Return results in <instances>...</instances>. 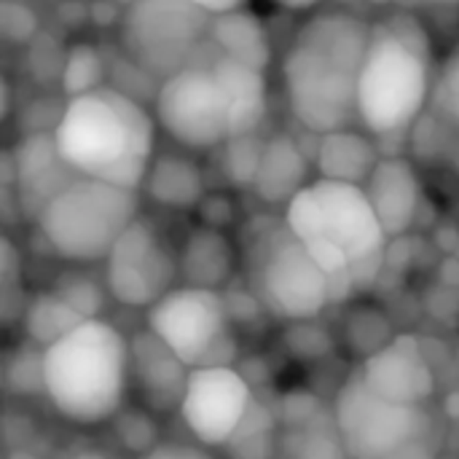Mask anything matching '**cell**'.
Here are the masks:
<instances>
[{
  "label": "cell",
  "instance_id": "obj_2",
  "mask_svg": "<svg viewBox=\"0 0 459 459\" xmlns=\"http://www.w3.org/2000/svg\"><path fill=\"white\" fill-rule=\"evenodd\" d=\"M285 221L328 274L333 304L377 280L390 237L363 186L315 178L285 207Z\"/></svg>",
  "mask_w": 459,
  "mask_h": 459
},
{
  "label": "cell",
  "instance_id": "obj_12",
  "mask_svg": "<svg viewBox=\"0 0 459 459\" xmlns=\"http://www.w3.org/2000/svg\"><path fill=\"white\" fill-rule=\"evenodd\" d=\"M180 277L178 255L161 234L137 218L105 258V288L113 301L132 309H148L175 288Z\"/></svg>",
  "mask_w": 459,
  "mask_h": 459
},
{
  "label": "cell",
  "instance_id": "obj_29",
  "mask_svg": "<svg viewBox=\"0 0 459 459\" xmlns=\"http://www.w3.org/2000/svg\"><path fill=\"white\" fill-rule=\"evenodd\" d=\"M264 143H266V140H258V132H253V134L231 137V140L223 145V148H226L223 172H226V178H229L234 186L253 188V180H255V172H258V161H261Z\"/></svg>",
  "mask_w": 459,
  "mask_h": 459
},
{
  "label": "cell",
  "instance_id": "obj_6",
  "mask_svg": "<svg viewBox=\"0 0 459 459\" xmlns=\"http://www.w3.org/2000/svg\"><path fill=\"white\" fill-rule=\"evenodd\" d=\"M242 272L264 312L285 320H317L333 304L331 280L282 218H253L242 229Z\"/></svg>",
  "mask_w": 459,
  "mask_h": 459
},
{
  "label": "cell",
  "instance_id": "obj_24",
  "mask_svg": "<svg viewBox=\"0 0 459 459\" xmlns=\"http://www.w3.org/2000/svg\"><path fill=\"white\" fill-rule=\"evenodd\" d=\"M274 459H350L336 430L333 411H323L301 425H282Z\"/></svg>",
  "mask_w": 459,
  "mask_h": 459
},
{
  "label": "cell",
  "instance_id": "obj_18",
  "mask_svg": "<svg viewBox=\"0 0 459 459\" xmlns=\"http://www.w3.org/2000/svg\"><path fill=\"white\" fill-rule=\"evenodd\" d=\"M382 161L379 140L363 126H347L325 134H315L312 164L317 178L366 186L377 164Z\"/></svg>",
  "mask_w": 459,
  "mask_h": 459
},
{
  "label": "cell",
  "instance_id": "obj_5",
  "mask_svg": "<svg viewBox=\"0 0 459 459\" xmlns=\"http://www.w3.org/2000/svg\"><path fill=\"white\" fill-rule=\"evenodd\" d=\"M129 339L102 317H89L43 350V395L73 425L113 420L132 385Z\"/></svg>",
  "mask_w": 459,
  "mask_h": 459
},
{
  "label": "cell",
  "instance_id": "obj_28",
  "mask_svg": "<svg viewBox=\"0 0 459 459\" xmlns=\"http://www.w3.org/2000/svg\"><path fill=\"white\" fill-rule=\"evenodd\" d=\"M342 333H344L347 347L363 360L371 358L374 352H379L395 336L390 320L377 307H355L342 320Z\"/></svg>",
  "mask_w": 459,
  "mask_h": 459
},
{
  "label": "cell",
  "instance_id": "obj_30",
  "mask_svg": "<svg viewBox=\"0 0 459 459\" xmlns=\"http://www.w3.org/2000/svg\"><path fill=\"white\" fill-rule=\"evenodd\" d=\"M0 307H3V323L11 325L13 317L24 315V304H22V258L13 247V242L8 237H3L0 242Z\"/></svg>",
  "mask_w": 459,
  "mask_h": 459
},
{
  "label": "cell",
  "instance_id": "obj_3",
  "mask_svg": "<svg viewBox=\"0 0 459 459\" xmlns=\"http://www.w3.org/2000/svg\"><path fill=\"white\" fill-rule=\"evenodd\" d=\"M156 129L153 110L108 83L67 100L51 132L75 175L140 191L156 156Z\"/></svg>",
  "mask_w": 459,
  "mask_h": 459
},
{
  "label": "cell",
  "instance_id": "obj_1",
  "mask_svg": "<svg viewBox=\"0 0 459 459\" xmlns=\"http://www.w3.org/2000/svg\"><path fill=\"white\" fill-rule=\"evenodd\" d=\"M371 40V22L350 8L309 13L282 56L285 102L309 134L358 124V86Z\"/></svg>",
  "mask_w": 459,
  "mask_h": 459
},
{
  "label": "cell",
  "instance_id": "obj_22",
  "mask_svg": "<svg viewBox=\"0 0 459 459\" xmlns=\"http://www.w3.org/2000/svg\"><path fill=\"white\" fill-rule=\"evenodd\" d=\"M210 43L218 54L242 62L247 67L264 70L272 65V40L269 32L250 8L229 11L221 16H212L210 24Z\"/></svg>",
  "mask_w": 459,
  "mask_h": 459
},
{
  "label": "cell",
  "instance_id": "obj_13",
  "mask_svg": "<svg viewBox=\"0 0 459 459\" xmlns=\"http://www.w3.org/2000/svg\"><path fill=\"white\" fill-rule=\"evenodd\" d=\"M253 403L247 379L231 366L191 368L180 417L191 436L207 449H223Z\"/></svg>",
  "mask_w": 459,
  "mask_h": 459
},
{
  "label": "cell",
  "instance_id": "obj_21",
  "mask_svg": "<svg viewBox=\"0 0 459 459\" xmlns=\"http://www.w3.org/2000/svg\"><path fill=\"white\" fill-rule=\"evenodd\" d=\"M212 46V43H210ZM212 70L221 78L229 102H231V118H234V137L253 134L266 118L269 110V86L266 73L247 67L242 62H234L212 48Z\"/></svg>",
  "mask_w": 459,
  "mask_h": 459
},
{
  "label": "cell",
  "instance_id": "obj_11",
  "mask_svg": "<svg viewBox=\"0 0 459 459\" xmlns=\"http://www.w3.org/2000/svg\"><path fill=\"white\" fill-rule=\"evenodd\" d=\"M333 422L350 459H387L409 441L433 436L425 406H403L377 395L360 374H352L333 398Z\"/></svg>",
  "mask_w": 459,
  "mask_h": 459
},
{
  "label": "cell",
  "instance_id": "obj_40",
  "mask_svg": "<svg viewBox=\"0 0 459 459\" xmlns=\"http://www.w3.org/2000/svg\"><path fill=\"white\" fill-rule=\"evenodd\" d=\"M105 3H113V5H116L118 11H124V8H126V5H132L134 0H105Z\"/></svg>",
  "mask_w": 459,
  "mask_h": 459
},
{
  "label": "cell",
  "instance_id": "obj_35",
  "mask_svg": "<svg viewBox=\"0 0 459 459\" xmlns=\"http://www.w3.org/2000/svg\"><path fill=\"white\" fill-rule=\"evenodd\" d=\"M325 411V406L307 390H290L282 403H280V425H301L309 422L315 417H320Z\"/></svg>",
  "mask_w": 459,
  "mask_h": 459
},
{
  "label": "cell",
  "instance_id": "obj_15",
  "mask_svg": "<svg viewBox=\"0 0 459 459\" xmlns=\"http://www.w3.org/2000/svg\"><path fill=\"white\" fill-rule=\"evenodd\" d=\"M132 385L151 411L180 409L191 368L153 333L140 331L129 339Z\"/></svg>",
  "mask_w": 459,
  "mask_h": 459
},
{
  "label": "cell",
  "instance_id": "obj_26",
  "mask_svg": "<svg viewBox=\"0 0 459 459\" xmlns=\"http://www.w3.org/2000/svg\"><path fill=\"white\" fill-rule=\"evenodd\" d=\"M425 116H430V121L444 129L446 137H455L459 143V43L436 73L430 108Z\"/></svg>",
  "mask_w": 459,
  "mask_h": 459
},
{
  "label": "cell",
  "instance_id": "obj_7",
  "mask_svg": "<svg viewBox=\"0 0 459 459\" xmlns=\"http://www.w3.org/2000/svg\"><path fill=\"white\" fill-rule=\"evenodd\" d=\"M140 218L134 188L94 178L70 180L35 218L54 255L73 264L105 261L118 237Z\"/></svg>",
  "mask_w": 459,
  "mask_h": 459
},
{
  "label": "cell",
  "instance_id": "obj_4",
  "mask_svg": "<svg viewBox=\"0 0 459 459\" xmlns=\"http://www.w3.org/2000/svg\"><path fill=\"white\" fill-rule=\"evenodd\" d=\"M433 81L430 38L417 16L390 13L371 22L358 86V124L379 143L409 134L430 108Z\"/></svg>",
  "mask_w": 459,
  "mask_h": 459
},
{
  "label": "cell",
  "instance_id": "obj_41",
  "mask_svg": "<svg viewBox=\"0 0 459 459\" xmlns=\"http://www.w3.org/2000/svg\"><path fill=\"white\" fill-rule=\"evenodd\" d=\"M78 459H105L102 455H97V452H86V455H81Z\"/></svg>",
  "mask_w": 459,
  "mask_h": 459
},
{
  "label": "cell",
  "instance_id": "obj_27",
  "mask_svg": "<svg viewBox=\"0 0 459 459\" xmlns=\"http://www.w3.org/2000/svg\"><path fill=\"white\" fill-rule=\"evenodd\" d=\"M100 86H108V65L102 54L89 43H75L62 59V91L67 100L89 94Z\"/></svg>",
  "mask_w": 459,
  "mask_h": 459
},
{
  "label": "cell",
  "instance_id": "obj_25",
  "mask_svg": "<svg viewBox=\"0 0 459 459\" xmlns=\"http://www.w3.org/2000/svg\"><path fill=\"white\" fill-rule=\"evenodd\" d=\"M22 317H24V331H27L30 342L38 344L40 350L51 347L54 342H59L65 333H70L75 325H81L86 320L54 290L35 296L27 304Z\"/></svg>",
  "mask_w": 459,
  "mask_h": 459
},
{
  "label": "cell",
  "instance_id": "obj_9",
  "mask_svg": "<svg viewBox=\"0 0 459 459\" xmlns=\"http://www.w3.org/2000/svg\"><path fill=\"white\" fill-rule=\"evenodd\" d=\"M210 59L212 54L207 59L199 56L153 91L151 110L159 129L186 151L223 148L234 137L231 102Z\"/></svg>",
  "mask_w": 459,
  "mask_h": 459
},
{
  "label": "cell",
  "instance_id": "obj_14",
  "mask_svg": "<svg viewBox=\"0 0 459 459\" xmlns=\"http://www.w3.org/2000/svg\"><path fill=\"white\" fill-rule=\"evenodd\" d=\"M360 377L377 395L403 406H425L436 393V374L422 342L411 333H395L393 342L366 358Z\"/></svg>",
  "mask_w": 459,
  "mask_h": 459
},
{
  "label": "cell",
  "instance_id": "obj_42",
  "mask_svg": "<svg viewBox=\"0 0 459 459\" xmlns=\"http://www.w3.org/2000/svg\"><path fill=\"white\" fill-rule=\"evenodd\" d=\"M374 3H387V0H374Z\"/></svg>",
  "mask_w": 459,
  "mask_h": 459
},
{
  "label": "cell",
  "instance_id": "obj_37",
  "mask_svg": "<svg viewBox=\"0 0 459 459\" xmlns=\"http://www.w3.org/2000/svg\"><path fill=\"white\" fill-rule=\"evenodd\" d=\"M433 438L425 436V438H417V441H409L406 446H401L398 452H393L387 459H436V444H430Z\"/></svg>",
  "mask_w": 459,
  "mask_h": 459
},
{
  "label": "cell",
  "instance_id": "obj_10",
  "mask_svg": "<svg viewBox=\"0 0 459 459\" xmlns=\"http://www.w3.org/2000/svg\"><path fill=\"white\" fill-rule=\"evenodd\" d=\"M145 323L188 368L229 366L237 355L231 315L221 290L194 285L172 288L148 307Z\"/></svg>",
  "mask_w": 459,
  "mask_h": 459
},
{
  "label": "cell",
  "instance_id": "obj_34",
  "mask_svg": "<svg viewBox=\"0 0 459 459\" xmlns=\"http://www.w3.org/2000/svg\"><path fill=\"white\" fill-rule=\"evenodd\" d=\"M277 436H280V428L250 433V436H239V438H231L223 446V452L229 455V459H274Z\"/></svg>",
  "mask_w": 459,
  "mask_h": 459
},
{
  "label": "cell",
  "instance_id": "obj_20",
  "mask_svg": "<svg viewBox=\"0 0 459 459\" xmlns=\"http://www.w3.org/2000/svg\"><path fill=\"white\" fill-rule=\"evenodd\" d=\"M178 264H180V277L186 285L221 290L231 282L237 272L239 250L226 237L223 229L202 223L186 237L178 253Z\"/></svg>",
  "mask_w": 459,
  "mask_h": 459
},
{
  "label": "cell",
  "instance_id": "obj_19",
  "mask_svg": "<svg viewBox=\"0 0 459 459\" xmlns=\"http://www.w3.org/2000/svg\"><path fill=\"white\" fill-rule=\"evenodd\" d=\"M312 159H307L304 148L290 134H274L264 143L258 172L253 180V191L266 204H282L288 207L293 196L309 186V169Z\"/></svg>",
  "mask_w": 459,
  "mask_h": 459
},
{
  "label": "cell",
  "instance_id": "obj_17",
  "mask_svg": "<svg viewBox=\"0 0 459 459\" xmlns=\"http://www.w3.org/2000/svg\"><path fill=\"white\" fill-rule=\"evenodd\" d=\"M363 188L390 239L403 237L417 223L422 183L417 167L406 156H382Z\"/></svg>",
  "mask_w": 459,
  "mask_h": 459
},
{
  "label": "cell",
  "instance_id": "obj_33",
  "mask_svg": "<svg viewBox=\"0 0 459 459\" xmlns=\"http://www.w3.org/2000/svg\"><path fill=\"white\" fill-rule=\"evenodd\" d=\"M116 433H118L121 444L126 449H132V452L148 455L156 446V428H153V422H151L148 414H140V411L121 414Z\"/></svg>",
  "mask_w": 459,
  "mask_h": 459
},
{
  "label": "cell",
  "instance_id": "obj_36",
  "mask_svg": "<svg viewBox=\"0 0 459 459\" xmlns=\"http://www.w3.org/2000/svg\"><path fill=\"white\" fill-rule=\"evenodd\" d=\"M145 459H212L204 449L188 444H156Z\"/></svg>",
  "mask_w": 459,
  "mask_h": 459
},
{
  "label": "cell",
  "instance_id": "obj_39",
  "mask_svg": "<svg viewBox=\"0 0 459 459\" xmlns=\"http://www.w3.org/2000/svg\"><path fill=\"white\" fill-rule=\"evenodd\" d=\"M274 5L285 8V11H293V13H309L315 11L323 0H272Z\"/></svg>",
  "mask_w": 459,
  "mask_h": 459
},
{
  "label": "cell",
  "instance_id": "obj_31",
  "mask_svg": "<svg viewBox=\"0 0 459 459\" xmlns=\"http://www.w3.org/2000/svg\"><path fill=\"white\" fill-rule=\"evenodd\" d=\"M54 293H59L78 315L89 317H100L102 309V290L83 274H62L56 280V285L51 288Z\"/></svg>",
  "mask_w": 459,
  "mask_h": 459
},
{
  "label": "cell",
  "instance_id": "obj_8",
  "mask_svg": "<svg viewBox=\"0 0 459 459\" xmlns=\"http://www.w3.org/2000/svg\"><path fill=\"white\" fill-rule=\"evenodd\" d=\"M212 16L188 0H134L118 13V48L151 81L194 65L210 43Z\"/></svg>",
  "mask_w": 459,
  "mask_h": 459
},
{
  "label": "cell",
  "instance_id": "obj_32",
  "mask_svg": "<svg viewBox=\"0 0 459 459\" xmlns=\"http://www.w3.org/2000/svg\"><path fill=\"white\" fill-rule=\"evenodd\" d=\"M290 325L293 328L288 331V350L296 358L317 360V358H325L328 352H333L331 333L315 328V320H301V323H290Z\"/></svg>",
  "mask_w": 459,
  "mask_h": 459
},
{
  "label": "cell",
  "instance_id": "obj_43",
  "mask_svg": "<svg viewBox=\"0 0 459 459\" xmlns=\"http://www.w3.org/2000/svg\"><path fill=\"white\" fill-rule=\"evenodd\" d=\"M457 363H459V347H457Z\"/></svg>",
  "mask_w": 459,
  "mask_h": 459
},
{
  "label": "cell",
  "instance_id": "obj_16",
  "mask_svg": "<svg viewBox=\"0 0 459 459\" xmlns=\"http://www.w3.org/2000/svg\"><path fill=\"white\" fill-rule=\"evenodd\" d=\"M11 169H13V186L19 196V207L32 212V218L40 215V210L78 175L70 169V164L62 159L54 132H38L19 143L13 153H8Z\"/></svg>",
  "mask_w": 459,
  "mask_h": 459
},
{
  "label": "cell",
  "instance_id": "obj_23",
  "mask_svg": "<svg viewBox=\"0 0 459 459\" xmlns=\"http://www.w3.org/2000/svg\"><path fill=\"white\" fill-rule=\"evenodd\" d=\"M143 191L151 196V202L169 210H194L207 196L202 169L183 153L153 156L143 180Z\"/></svg>",
  "mask_w": 459,
  "mask_h": 459
},
{
  "label": "cell",
  "instance_id": "obj_38",
  "mask_svg": "<svg viewBox=\"0 0 459 459\" xmlns=\"http://www.w3.org/2000/svg\"><path fill=\"white\" fill-rule=\"evenodd\" d=\"M188 3H194L196 8H202L210 16H221V13H229V11L247 8L250 0H188Z\"/></svg>",
  "mask_w": 459,
  "mask_h": 459
}]
</instances>
